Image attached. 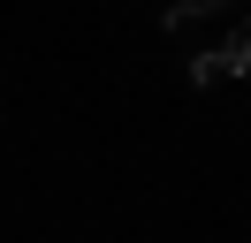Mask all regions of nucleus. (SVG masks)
I'll return each instance as SVG.
<instances>
[{
	"mask_svg": "<svg viewBox=\"0 0 251 243\" xmlns=\"http://www.w3.org/2000/svg\"><path fill=\"white\" fill-rule=\"evenodd\" d=\"M221 8H236V0H221Z\"/></svg>",
	"mask_w": 251,
	"mask_h": 243,
	"instance_id": "7ed1b4c3",
	"label": "nucleus"
},
{
	"mask_svg": "<svg viewBox=\"0 0 251 243\" xmlns=\"http://www.w3.org/2000/svg\"><path fill=\"white\" fill-rule=\"evenodd\" d=\"M228 76H236V61L221 53V46H205V53H190V84H198V91H213V84H228Z\"/></svg>",
	"mask_w": 251,
	"mask_h": 243,
	"instance_id": "f257e3e1",
	"label": "nucleus"
},
{
	"mask_svg": "<svg viewBox=\"0 0 251 243\" xmlns=\"http://www.w3.org/2000/svg\"><path fill=\"white\" fill-rule=\"evenodd\" d=\"M221 53L236 61V76H251V15H236V30H228V46Z\"/></svg>",
	"mask_w": 251,
	"mask_h": 243,
	"instance_id": "f03ea898",
	"label": "nucleus"
}]
</instances>
